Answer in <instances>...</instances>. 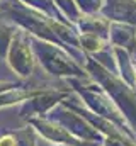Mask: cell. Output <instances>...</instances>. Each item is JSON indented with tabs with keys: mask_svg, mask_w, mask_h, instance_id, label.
Here are the masks:
<instances>
[]
</instances>
